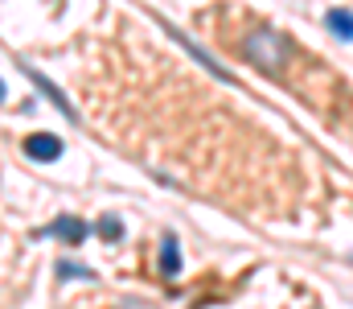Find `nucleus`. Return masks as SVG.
I'll list each match as a JSON object with an SVG mask.
<instances>
[{
  "label": "nucleus",
  "mask_w": 353,
  "mask_h": 309,
  "mask_svg": "<svg viewBox=\"0 0 353 309\" xmlns=\"http://www.w3.org/2000/svg\"><path fill=\"white\" fill-rule=\"evenodd\" d=\"M325 25H329L341 41H353V8H329V12H325Z\"/></svg>",
  "instance_id": "20e7f679"
},
{
  "label": "nucleus",
  "mask_w": 353,
  "mask_h": 309,
  "mask_svg": "<svg viewBox=\"0 0 353 309\" xmlns=\"http://www.w3.org/2000/svg\"><path fill=\"white\" fill-rule=\"evenodd\" d=\"M243 58L255 66V71H263L267 79H279L283 71H288V62H292V54H296V46H292V37L288 33H279V29H271V25H255L247 37H243Z\"/></svg>",
  "instance_id": "f257e3e1"
},
{
  "label": "nucleus",
  "mask_w": 353,
  "mask_h": 309,
  "mask_svg": "<svg viewBox=\"0 0 353 309\" xmlns=\"http://www.w3.org/2000/svg\"><path fill=\"white\" fill-rule=\"evenodd\" d=\"M46 235H50V239H62V243H83L90 235V227L83 218H74V214H58V218L46 227Z\"/></svg>",
  "instance_id": "f03ea898"
},
{
  "label": "nucleus",
  "mask_w": 353,
  "mask_h": 309,
  "mask_svg": "<svg viewBox=\"0 0 353 309\" xmlns=\"http://www.w3.org/2000/svg\"><path fill=\"white\" fill-rule=\"evenodd\" d=\"M58 272H62L66 281H79V277L87 281V277H90V268H87V264H70V260H62V264H58Z\"/></svg>",
  "instance_id": "0eeeda50"
},
{
  "label": "nucleus",
  "mask_w": 353,
  "mask_h": 309,
  "mask_svg": "<svg viewBox=\"0 0 353 309\" xmlns=\"http://www.w3.org/2000/svg\"><path fill=\"white\" fill-rule=\"evenodd\" d=\"M161 272H165V277H176V272H181V247H176V235H165V239H161Z\"/></svg>",
  "instance_id": "39448f33"
},
{
  "label": "nucleus",
  "mask_w": 353,
  "mask_h": 309,
  "mask_svg": "<svg viewBox=\"0 0 353 309\" xmlns=\"http://www.w3.org/2000/svg\"><path fill=\"white\" fill-rule=\"evenodd\" d=\"M25 157H33V161H58L62 157V140L54 132H33V136H25Z\"/></svg>",
  "instance_id": "7ed1b4c3"
},
{
  "label": "nucleus",
  "mask_w": 353,
  "mask_h": 309,
  "mask_svg": "<svg viewBox=\"0 0 353 309\" xmlns=\"http://www.w3.org/2000/svg\"><path fill=\"white\" fill-rule=\"evenodd\" d=\"M99 235L115 243V239H123V223H119L115 214H103V218H99Z\"/></svg>",
  "instance_id": "423d86ee"
}]
</instances>
